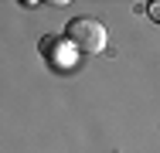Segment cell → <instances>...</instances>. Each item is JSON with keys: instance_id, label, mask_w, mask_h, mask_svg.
I'll return each instance as SVG.
<instances>
[{"instance_id": "obj_3", "label": "cell", "mask_w": 160, "mask_h": 153, "mask_svg": "<svg viewBox=\"0 0 160 153\" xmlns=\"http://www.w3.org/2000/svg\"><path fill=\"white\" fill-rule=\"evenodd\" d=\"M147 14H150L153 21H160V3H157V0H150V3H147Z\"/></svg>"}, {"instance_id": "obj_1", "label": "cell", "mask_w": 160, "mask_h": 153, "mask_svg": "<svg viewBox=\"0 0 160 153\" xmlns=\"http://www.w3.org/2000/svg\"><path fill=\"white\" fill-rule=\"evenodd\" d=\"M65 41L78 55H99V51H106L109 34H106V27L96 17H72L68 27H65Z\"/></svg>"}, {"instance_id": "obj_2", "label": "cell", "mask_w": 160, "mask_h": 153, "mask_svg": "<svg viewBox=\"0 0 160 153\" xmlns=\"http://www.w3.org/2000/svg\"><path fill=\"white\" fill-rule=\"evenodd\" d=\"M41 51L51 58V65H55V68H58V65H62V68H68V65L75 61V51H72V44H68L65 37H62V41H58V37H48V41L41 44Z\"/></svg>"}]
</instances>
